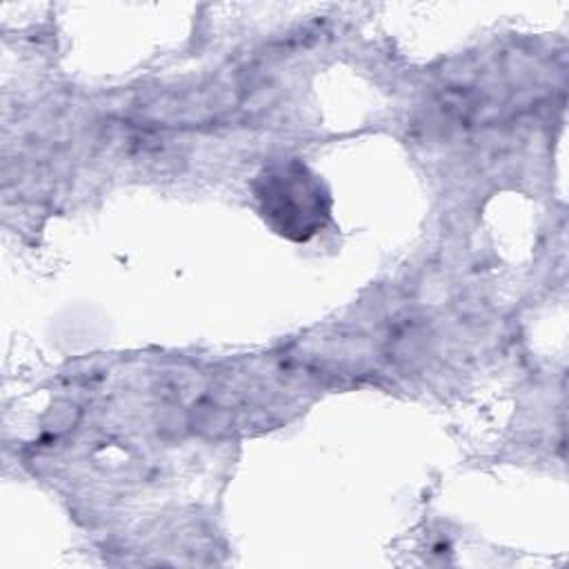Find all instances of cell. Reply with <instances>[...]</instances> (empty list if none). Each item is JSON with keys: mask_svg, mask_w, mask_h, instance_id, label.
<instances>
[{"mask_svg": "<svg viewBox=\"0 0 569 569\" xmlns=\"http://www.w3.org/2000/svg\"><path fill=\"white\" fill-rule=\"evenodd\" d=\"M253 191L264 220L287 238L307 240L329 218V193L298 160L264 167L253 182Z\"/></svg>", "mask_w": 569, "mask_h": 569, "instance_id": "1", "label": "cell"}]
</instances>
